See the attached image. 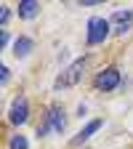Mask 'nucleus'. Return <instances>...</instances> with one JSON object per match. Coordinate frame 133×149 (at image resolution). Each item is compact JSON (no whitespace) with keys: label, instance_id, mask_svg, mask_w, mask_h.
Wrapping results in <instances>:
<instances>
[{"label":"nucleus","instance_id":"obj_1","mask_svg":"<svg viewBox=\"0 0 133 149\" xmlns=\"http://www.w3.org/2000/svg\"><path fill=\"white\" fill-rule=\"evenodd\" d=\"M112 32H115V27H112L109 19H104V16H93V19H88V24H85V45H88V48L104 45L107 37H109Z\"/></svg>","mask_w":133,"mask_h":149},{"label":"nucleus","instance_id":"obj_2","mask_svg":"<svg viewBox=\"0 0 133 149\" xmlns=\"http://www.w3.org/2000/svg\"><path fill=\"white\" fill-rule=\"evenodd\" d=\"M88 67V56H83V59H75L67 69L59 72V77H56L53 83V91H61V88H72V85H77L83 80V69Z\"/></svg>","mask_w":133,"mask_h":149},{"label":"nucleus","instance_id":"obj_3","mask_svg":"<svg viewBox=\"0 0 133 149\" xmlns=\"http://www.w3.org/2000/svg\"><path fill=\"white\" fill-rule=\"evenodd\" d=\"M120 85H123V74H120L117 67H104L101 72L93 74V88H96L99 93H112Z\"/></svg>","mask_w":133,"mask_h":149},{"label":"nucleus","instance_id":"obj_4","mask_svg":"<svg viewBox=\"0 0 133 149\" xmlns=\"http://www.w3.org/2000/svg\"><path fill=\"white\" fill-rule=\"evenodd\" d=\"M29 120V101L24 93H19V96L11 101V109H8V123L13 128H22L24 123Z\"/></svg>","mask_w":133,"mask_h":149},{"label":"nucleus","instance_id":"obj_5","mask_svg":"<svg viewBox=\"0 0 133 149\" xmlns=\"http://www.w3.org/2000/svg\"><path fill=\"white\" fill-rule=\"evenodd\" d=\"M43 123L53 130V133H64L67 130V112L61 104H51L45 109V115H43Z\"/></svg>","mask_w":133,"mask_h":149},{"label":"nucleus","instance_id":"obj_6","mask_svg":"<svg viewBox=\"0 0 133 149\" xmlns=\"http://www.w3.org/2000/svg\"><path fill=\"white\" fill-rule=\"evenodd\" d=\"M109 22L115 24V32L112 35H117V37H123L125 32H130V27H133V11L128 8V11H115L109 16Z\"/></svg>","mask_w":133,"mask_h":149},{"label":"nucleus","instance_id":"obj_7","mask_svg":"<svg viewBox=\"0 0 133 149\" xmlns=\"http://www.w3.org/2000/svg\"><path fill=\"white\" fill-rule=\"evenodd\" d=\"M101 125H104V120H101V117H96V120H91V123H85V128H83L80 133L75 136L72 141H69V144H72V146H80V144H85V141H88V139H91L93 133H96V130H99Z\"/></svg>","mask_w":133,"mask_h":149},{"label":"nucleus","instance_id":"obj_8","mask_svg":"<svg viewBox=\"0 0 133 149\" xmlns=\"http://www.w3.org/2000/svg\"><path fill=\"white\" fill-rule=\"evenodd\" d=\"M32 48H35V40L27 37V35H19L13 40V56L16 59H27V56L32 53Z\"/></svg>","mask_w":133,"mask_h":149},{"label":"nucleus","instance_id":"obj_9","mask_svg":"<svg viewBox=\"0 0 133 149\" xmlns=\"http://www.w3.org/2000/svg\"><path fill=\"white\" fill-rule=\"evenodd\" d=\"M16 13H19V19H35L37 13H40V3L37 0H19V6H16Z\"/></svg>","mask_w":133,"mask_h":149},{"label":"nucleus","instance_id":"obj_10","mask_svg":"<svg viewBox=\"0 0 133 149\" xmlns=\"http://www.w3.org/2000/svg\"><path fill=\"white\" fill-rule=\"evenodd\" d=\"M8 149H29V141H27V136L16 130V133L8 139Z\"/></svg>","mask_w":133,"mask_h":149},{"label":"nucleus","instance_id":"obj_11","mask_svg":"<svg viewBox=\"0 0 133 149\" xmlns=\"http://www.w3.org/2000/svg\"><path fill=\"white\" fill-rule=\"evenodd\" d=\"M8 19H11V8L3 6V8H0V29H6V27H8Z\"/></svg>","mask_w":133,"mask_h":149},{"label":"nucleus","instance_id":"obj_12","mask_svg":"<svg viewBox=\"0 0 133 149\" xmlns=\"http://www.w3.org/2000/svg\"><path fill=\"white\" fill-rule=\"evenodd\" d=\"M8 77H11V69H8V67L3 64V67H0V83L6 85V83H8Z\"/></svg>","mask_w":133,"mask_h":149},{"label":"nucleus","instance_id":"obj_13","mask_svg":"<svg viewBox=\"0 0 133 149\" xmlns=\"http://www.w3.org/2000/svg\"><path fill=\"white\" fill-rule=\"evenodd\" d=\"M8 43H11V35L3 29V37H0V48H8Z\"/></svg>","mask_w":133,"mask_h":149},{"label":"nucleus","instance_id":"obj_14","mask_svg":"<svg viewBox=\"0 0 133 149\" xmlns=\"http://www.w3.org/2000/svg\"><path fill=\"white\" fill-rule=\"evenodd\" d=\"M80 6H83V8H93V6H101V0H83Z\"/></svg>","mask_w":133,"mask_h":149},{"label":"nucleus","instance_id":"obj_15","mask_svg":"<svg viewBox=\"0 0 133 149\" xmlns=\"http://www.w3.org/2000/svg\"><path fill=\"white\" fill-rule=\"evenodd\" d=\"M85 112H88V107H85V104H80V107H77V117H85Z\"/></svg>","mask_w":133,"mask_h":149}]
</instances>
